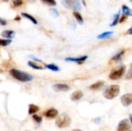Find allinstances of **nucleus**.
Here are the masks:
<instances>
[{"label":"nucleus","mask_w":132,"mask_h":131,"mask_svg":"<svg viewBox=\"0 0 132 131\" xmlns=\"http://www.w3.org/2000/svg\"><path fill=\"white\" fill-rule=\"evenodd\" d=\"M10 75L14 77L15 80L21 81V82H29L32 80V76L25 72H22L20 70H18L16 69H12L9 71Z\"/></svg>","instance_id":"f257e3e1"},{"label":"nucleus","mask_w":132,"mask_h":131,"mask_svg":"<svg viewBox=\"0 0 132 131\" xmlns=\"http://www.w3.org/2000/svg\"><path fill=\"white\" fill-rule=\"evenodd\" d=\"M120 93V86L118 85H111L108 86L103 93V96L108 100H113Z\"/></svg>","instance_id":"f03ea898"},{"label":"nucleus","mask_w":132,"mask_h":131,"mask_svg":"<svg viewBox=\"0 0 132 131\" xmlns=\"http://www.w3.org/2000/svg\"><path fill=\"white\" fill-rule=\"evenodd\" d=\"M71 123V119L70 117V116L67 113H62L60 114L56 120V125L59 127V128H65L70 126Z\"/></svg>","instance_id":"7ed1b4c3"},{"label":"nucleus","mask_w":132,"mask_h":131,"mask_svg":"<svg viewBox=\"0 0 132 131\" xmlns=\"http://www.w3.org/2000/svg\"><path fill=\"white\" fill-rule=\"evenodd\" d=\"M61 3L66 8L72 9L75 12L81 9L80 3L77 0H61Z\"/></svg>","instance_id":"20e7f679"},{"label":"nucleus","mask_w":132,"mask_h":131,"mask_svg":"<svg viewBox=\"0 0 132 131\" xmlns=\"http://www.w3.org/2000/svg\"><path fill=\"white\" fill-rule=\"evenodd\" d=\"M125 69H126L125 66H122L118 68L117 69L112 70L109 75V78L112 80H118V79L121 78L125 73Z\"/></svg>","instance_id":"39448f33"},{"label":"nucleus","mask_w":132,"mask_h":131,"mask_svg":"<svg viewBox=\"0 0 132 131\" xmlns=\"http://www.w3.org/2000/svg\"><path fill=\"white\" fill-rule=\"evenodd\" d=\"M131 128L130 120L128 119H124L119 122L118 126V131H128Z\"/></svg>","instance_id":"423d86ee"},{"label":"nucleus","mask_w":132,"mask_h":131,"mask_svg":"<svg viewBox=\"0 0 132 131\" xmlns=\"http://www.w3.org/2000/svg\"><path fill=\"white\" fill-rule=\"evenodd\" d=\"M121 102L124 107H128L132 103V93L124 94L121 97Z\"/></svg>","instance_id":"0eeeda50"},{"label":"nucleus","mask_w":132,"mask_h":131,"mask_svg":"<svg viewBox=\"0 0 132 131\" xmlns=\"http://www.w3.org/2000/svg\"><path fill=\"white\" fill-rule=\"evenodd\" d=\"M87 58H88L87 56H80V57H77V58L67 57V58L65 59V60L68 61V62H74V63H77L78 64H82L87 59Z\"/></svg>","instance_id":"6e6552de"},{"label":"nucleus","mask_w":132,"mask_h":131,"mask_svg":"<svg viewBox=\"0 0 132 131\" xmlns=\"http://www.w3.org/2000/svg\"><path fill=\"white\" fill-rule=\"evenodd\" d=\"M53 88L56 91H67L70 90V86L64 83H57L53 85Z\"/></svg>","instance_id":"1a4fd4ad"},{"label":"nucleus","mask_w":132,"mask_h":131,"mask_svg":"<svg viewBox=\"0 0 132 131\" xmlns=\"http://www.w3.org/2000/svg\"><path fill=\"white\" fill-rule=\"evenodd\" d=\"M45 117H47V118H50V119H53V118H55L57 115H58V110H56V109H50L48 110L46 113H45Z\"/></svg>","instance_id":"9d476101"},{"label":"nucleus","mask_w":132,"mask_h":131,"mask_svg":"<svg viewBox=\"0 0 132 131\" xmlns=\"http://www.w3.org/2000/svg\"><path fill=\"white\" fill-rule=\"evenodd\" d=\"M84 96V93L80 90L75 91L72 95H71V100L73 101H78L80 100Z\"/></svg>","instance_id":"9b49d317"},{"label":"nucleus","mask_w":132,"mask_h":131,"mask_svg":"<svg viewBox=\"0 0 132 131\" xmlns=\"http://www.w3.org/2000/svg\"><path fill=\"white\" fill-rule=\"evenodd\" d=\"M15 32L12 30H5L2 32V36L6 39H12L15 36Z\"/></svg>","instance_id":"f8f14e48"},{"label":"nucleus","mask_w":132,"mask_h":131,"mask_svg":"<svg viewBox=\"0 0 132 131\" xmlns=\"http://www.w3.org/2000/svg\"><path fill=\"white\" fill-rule=\"evenodd\" d=\"M125 53V50L123 49V50H121L120 52H118L117 54H115L112 58H111V60L112 61H114V62H119L121 60V59L123 58V56Z\"/></svg>","instance_id":"ddd939ff"},{"label":"nucleus","mask_w":132,"mask_h":131,"mask_svg":"<svg viewBox=\"0 0 132 131\" xmlns=\"http://www.w3.org/2000/svg\"><path fill=\"white\" fill-rule=\"evenodd\" d=\"M28 66L35 69H43V66L40 65V63H37V62H34V61H29Z\"/></svg>","instance_id":"4468645a"},{"label":"nucleus","mask_w":132,"mask_h":131,"mask_svg":"<svg viewBox=\"0 0 132 131\" xmlns=\"http://www.w3.org/2000/svg\"><path fill=\"white\" fill-rule=\"evenodd\" d=\"M104 85V81H98L92 85L90 86V89L93 90H99L100 88H101Z\"/></svg>","instance_id":"2eb2a0df"},{"label":"nucleus","mask_w":132,"mask_h":131,"mask_svg":"<svg viewBox=\"0 0 132 131\" xmlns=\"http://www.w3.org/2000/svg\"><path fill=\"white\" fill-rule=\"evenodd\" d=\"M113 35V32L112 31H109V32H104L100 35L97 36V39H106V38H108L110 37L111 36Z\"/></svg>","instance_id":"dca6fc26"},{"label":"nucleus","mask_w":132,"mask_h":131,"mask_svg":"<svg viewBox=\"0 0 132 131\" xmlns=\"http://www.w3.org/2000/svg\"><path fill=\"white\" fill-rule=\"evenodd\" d=\"M39 110V107L34 105V104H30L29 107V114H34L36 112H38Z\"/></svg>","instance_id":"f3484780"},{"label":"nucleus","mask_w":132,"mask_h":131,"mask_svg":"<svg viewBox=\"0 0 132 131\" xmlns=\"http://www.w3.org/2000/svg\"><path fill=\"white\" fill-rule=\"evenodd\" d=\"M73 15L75 17V19H77V22L80 25H82L84 23V19H83V17L82 15L78 12H73Z\"/></svg>","instance_id":"a211bd4d"},{"label":"nucleus","mask_w":132,"mask_h":131,"mask_svg":"<svg viewBox=\"0 0 132 131\" xmlns=\"http://www.w3.org/2000/svg\"><path fill=\"white\" fill-rule=\"evenodd\" d=\"M122 12L125 15H132V9L125 5L122 6Z\"/></svg>","instance_id":"6ab92c4d"},{"label":"nucleus","mask_w":132,"mask_h":131,"mask_svg":"<svg viewBox=\"0 0 132 131\" xmlns=\"http://www.w3.org/2000/svg\"><path fill=\"white\" fill-rule=\"evenodd\" d=\"M22 15L23 16V17H25V18H26V19H28L29 20H30L33 24H37L38 22H37V21H36V19H35V18H33L32 15H30L29 14H28V13H25V12H22Z\"/></svg>","instance_id":"aec40b11"},{"label":"nucleus","mask_w":132,"mask_h":131,"mask_svg":"<svg viewBox=\"0 0 132 131\" xmlns=\"http://www.w3.org/2000/svg\"><path fill=\"white\" fill-rule=\"evenodd\" d=\"M47 69L52 70V71H59L60 70V68L59 66H57L56 65H54V64H47L45 66Z\"/></svg>","instance_id":"412c9836"},{"label":"nucleus","mask_w":132,"mask_h":131,"mask_svg":"<svg viewBox=\"0 0 132 131\" xmlns=\"http://www.w3.org/2000/svg\"><path fill=\"white\" fill-rule=\"evenodd\" d=\"M12 42V40L11 39H0V46H6L8 45H9L10 43Z\"/></svg>","instance_id":"4be33fe9"},{"label":"nucleus","mask_w":132,"mask_h":131,"mask_svg":"<svg viewBox=\"0 0 132 131\" xmlns=\"http://www.w3.org/2000/svg\"><path fill=\"white\" fill-rule=\"evenodd\" d=\"M42 2L48 5H52V6H54L56 5V2L55 0H40Z\"/></svg>","instance_id":"5701e85b"},{"label":"nucleus","mask_w":132,"mask_h":131,"mask_svg":"<svg viewBox=\"0 0 132 131\" xmlns=\"http://www.w3.org/2000/svg\"><path fill=\"white\" fill-rule=\"evenodd\" d=\"M119 19H120V15H119V13H118V14H117V15H114V19L112 23L111 24V26H114V25H116L118 24V22H119Z\"/></svg>","instance_id":"b1692460"},{"label":"nucleus","mask_w":132,"mask_h":131,"mask_svg":"<svg viewBox=\"0 0 132 131\" xmlns=\"http://www.w3.org/2000/svg\"><path fill=\"white\" fill-rule=\"evenodd\" d=\"M32 119L37 123V124H40L41 122H42V117H39V116H38V115H33L32 116Z\"/></svg>","instance_id":"393cba45"},{"label":"nucleus","mask_w":132,"mask_h":131,"mask_svg":"<svg viewBox=\"0 0 132 131\" xmlns=\"http://www.w3.org/2000/svg\"><path fill=\"white\" fill-rule=\"evenodd\" d=\"M50 12L51 15H53V16L57 17V16L59 15V12H58V11H57L56 9H55V8H50Z\"/></svg>","instance_id":"a878e982"},{"label":"nucleus","mask_w":132,"mask_h":131,"mask_svg":"<svg viewBox=\"0 0 132 131\" xmlns=\"http://www.w3.org/2000/svg\"><path fill=\"white\" fill-rule=\"evenodd\" d=\"M22 4V0H14L13 1V5L15 6H20Z\"/></svg>","instance_id":"bb28decb"},{"label":"nucleus","mask_w":132,"mask_h":131,"mask_svg":"<svg viewBox=\"0 0 132 131\" xmlns=\"http://www.w3.org/2000/svg\"><path fill=\"white\" fill-rule=\"evenodd\" d=\"M127 78L128 79H132V67L130 69L128 73V76H127Z\"/></svg>","instance_id":"cd10ccee"},{"label":"nucleus","mask_w":132,"mask_h":131,"mask_svg":"<svg viewBox=\"0 0 132 131\" xmlns=\"http://www.w3.org/2000/svg\"><path fill=\"white\" fill-rule=\"evenodd\" d=\"M126 19H127V16H126L125 15H122V16H121V18L119 19V22H121H121H123Z\"/></svg>","instance_id":"c85d7f7f"},{"label":"nucleus","mask_w":132,"mask_h":131,"mask_svg":"<svg viewBox=\"0 0 132 131\" xmlns=\"http://www.w3.org/2000/svg\"><path fill=\"white\" fill-rule=\"evenodd\" d=\"M0 25H6V21L2 19H0Z\"/></svg>","instance_id":"c756f323"},{"label":"nucleus","mask_w":132,"mask_h":131,"mask_svg":"<svg viewBox=\"0 0 132 131\" xmlns=\"http://www.w3.org/2000/svg\"><path fill=\"white\" fill-rule=\"evenodd\" d=\"M100 121H101V118H99V117L94 120V122H95L96 124H99V122H100Z\"/></svg>","instance_id":"7c9ffc66"},{"label":"nucleus","mask_w":132,"mask_h":131,"mask_svg":"<svg viewBox=\"0 0 132 131\" xmlns=\"http://www.w3.org/2000/svg\"><path fill=\"white\" fill-rule=\"evenodd\" d=\"M128 34H130V35H131L132 34V27H131V28L128 29Z\"/></svg>","instance_id":"2f4dec72"},{"label":"nucleus","mask_w":132,"mask_h":131,"mask_svg":"<svg viewBox=\"0 0 132 131\" xmlns=\"http://www.w3.org/2000/svg\"><path fill=\"white\" fill-rule=\"evenodd\" d=\"M129 120H130L131 124H132V115L131 114H130V115H129Z\"/></svg>","instance_id":"473e14b6"},{"label":"nucleus","mask_w":132,"mask_h":131,"mask_svg":"<svg viewBox=\"0 0 132 131\" xmlns=\"http://www.w3.org/2000/svg\"><path fill=\"white\" fill-rule=\"evenodd\" d=\"M28 2H35V0H27Z\"/></svg>","instance_id":"72a5a7b5"},{"label":"nucleus","mask_w":132,"mask_h":131,"mask_svg":"<svg viewBox=\"0 0 132 131\" xmlns=\"http://www.w3.org/2000/svg\"><path fill=\"white\" fill-rule=\"evenodd\" d=\"M19 19H20L19 17H16V18H15V20H19Z\"/></svg>","instance_id":"f704fd0d"},{"label":"nucleus","mask_w":132,"mask_h":131,"mask_svg":"<svg viewBox=\"0 0 132 131\" xmlns=\"http://www.w3.org/2000/svg\"><path fill=\"white\" fill-rule=\"evenodd\" d=\"M73 131H82V130H73Z\"/></svg>","instance_id":"c9c22d12"},{"label":"nucleus","mask_w":132,"mask_h":131,"mask_svg":"<svg viewBox=\"0 0 132 131\" xmlns=\"http://www.w3.org/2000/svg\"><path fill=\"white\" fill-rule=\"evenodd\" d=\"M3 1H5V2H7L8 0H3Z\"/></svg>","instance_id":"e433bc0d"},{"label":"nucleus","mask_w":132,"mask_h":131,"mask_svg":"<svg viewBox=\"0 0 132 131\" xmlns=\"http://www.w3.org/2000/svg\"><path fill=\"white\" fill-rule=\"evenodd\" d=\"M0 73H2V70L1 69H0Z\"/></svg>","instance_id":"4c0bfd02"},{"label":"nucleus","mask_w":132,"mask_h":131,"mask_svg":"<svg viewBox=\"0 0 132 131\" xmlns=\"http://www.w3.org/2000/svg\"><path fill=\"white\" fill-rule=\"evenodd\" d=\"M131 131H132V130H131Z\"/></svg>","instance_id":"58836bf2"}]
</instances>
